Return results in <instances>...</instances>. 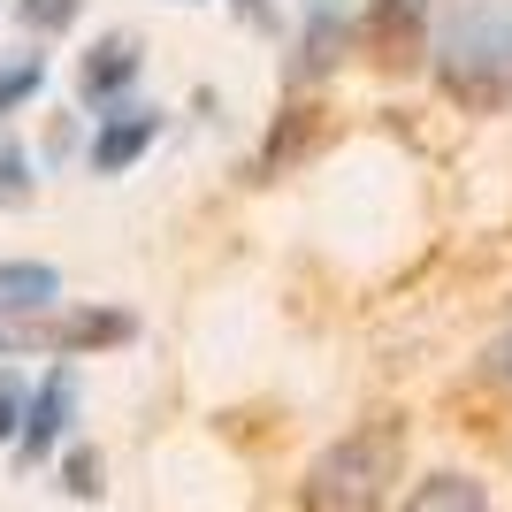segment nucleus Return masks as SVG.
<instances>
[{
	"label": "nucleus",
	"instance_id": "obj_1",
	"mask_svg": "<svg viewBox=\"0 0 512 512\" xmlns=\"http://www.w3.org/2000/svg\"><path fill=\"white\" fill-rule=\"evenodd\" d=\"M428 69L474 115L512 107V0H436Z\"/></svg>",
	"mask_w": 512,
	"mask_h": 512
},
{
	"label": "nucleus",
	"instance_id": "obj_2",
	"mask_svg": "<svg viewBox=\"0 0 512 512\" xmlns=\"http://www.w3.org/2000/svg\"><path fill=\"white\" fill-rule=\"evenodd\" d=\"M398 467H406V428L390 413L383 421H360V428H344L337 444L314 451V467L299 482V505L306 512H383Z\"/></svg>",
	"mask_w": 512,
	"mask_h": 512
},
{
	"label": "nucleus",
	"instance_id": "obj_3",
	"mask_svg": "<svg viewBox=\"0 0 512 512\" xmlns=\"http://www.w3.org/2000/svg\"><path fill=\"white\" fill-rule=\"evenodd\" d=\"M138 321L123 306H31V314H0V360L16 352H54V360H77V352H107V344H130Z\"/></svg>",
	"mask_w": 512,
	"mask_h": 512
},
{
	"label": "nucleus",
	"instance_id": "obj_4",
	"mask_svg": "<svg viewBox=\"0 0 512 512\" xmlns=\"http://www.w3.org/2000/svg\"><path fill=\"white\" fill-rule=\"evenodd\" d=\"M69 413H77V375L69 367H54L31 398H23V428H16V451L23 459H46V451L62 444V428H69Z\"/></svg>",
	"mask_w": 512,
	"mask_h": 512
},
{
	"label": "nucleus",
	"instance_id": "obj_5",
	"mask_svg": "<svg viewBox=\"0 0 512 512\" xmlns=\"http://www.w3.org/2000/svg\"><path fill=\"white\" fill-rule=\"evenodd\" d=\"M352 46V8L344 0H306V31H299V62H291V85L337 69V54Z\"/></svg>",
	"mask_w": 512,
	"mask_h": 512
},
{
	"label": "nucleus",
	"instance_id": "obj_6",
	"mask_svg": "<svg viewBox=\"0 0 512 512\" xmlns=\"http://www.w3.org/2000/svg\"><path fill=\"white\" fill-rule=\"evenodd\" d=\"M130 85H138V39H123V31H115V39H100V46L85 54L77 92H85V107H115Z\"/></svg>",
	"mask_w": 512,
	"mask_h": 512
},
{
	"label": "nucleus",
	"instance_id": "obj_7",
	"mask_svg": "<svg viewBox=\"0 0 512 512\" xmlns=\"http://www.w3.org/2000/svg\"><path fill=\"white\" fill-rule=\"evenodd\" d=\"M153 138H161V115H153V107H123V115H107L100 138H92V169H100V176H123Z\"/></svg>",
	"mask_w": 512,
	"mask_h": 512
},
{
	"label": "nucleus",
	"instance_id": "obj_8",
	"mask_svg": "<svg viewBox=\"0 0 512 512\" xmlns=\"http://www.w3.org/2000/svg\"><path fill=\"white\" fill-rule=\"evenodd\" d=\"M31 306H62V276L46 260H0V314H31Z\"/></svg>",
	"mask_w": 512,
	"mask_h": 512
},
{
	"label": "nucleus",
	"instance_id": "obj_9",
	"mask_svg": "<svg viewBox=\"0 0 512 512\" xmlns=\"http://www.w3.org/2000/svg\"><path fill=\"white\" fill-rule=\"evenodd\" d=\"M398 512H490V490H482L474 474H428Z\"/></svg>",
	"mask_w": 512,
	"mask_h": 512
},
{
	"label": "nucleus",
	"instance_id": "obj_10",
	"mask_svg": "<svg viewBox=\"0 0 512 512\" xmlns=\"http://www.w3.org/2000/svg\"><path fill=\"white\" fill-rule=\"evenodd\" d=\"M421 31H428V0H367V39L413 46Z\"/></svg>",
	"mask_w": 512,
	"mask_h": 512
},
{
	"label": "nucleus",
	"instance_id": "obj_11",
	"mask_svg": "<svg viewBox=\"0 0 512 512\" xmlns=\"http://www.w3.org/2000/svg\"><path fill=\"white\" fill-rule=\"evenodd\" d=\"M39 85H46V62H39V54H0V115H16Z\"/></svg>",
	"mask_w": 512,
	"mask_h": 512
},
{
	"label": "nucleus",
	"instance_id": "obj_12",
	"mask_svg": "<svg viewBox=\"0 0 512 512\" xmlns=\"http://www.w3.org/2000/svg\"><path fill=\"white\" fill-rule=\"evenodd\" d=\"M16 16L31 31H69V23L85 16V0H16Z\"/></svg>",
	"mask_w": 512,
	"mask_h": 512
},
{
	"label": "nucleus",
	"instance_id": "obj_13",
	"mask_svg": "<svg viewBox=\"0 0 512 512\" xmlns=\"http://www.w3.org/2000/svg\"><path fill=\"white\" fill-rule=\"evenodd\" d=\"M0 199H8V207H23V199H31V161H23L16 138H0Z\"/></svg>",
	"mask_w": 512,
	"mask_h": 512
},
{
	"label": "nucleus",
	"instance_id": "obj_14",
	"mask_svg": "<svg viewBox=\"0 0 512 512\" xmlns=\"http://www.w3.org/2000/svg\"><path fill=\"white\" fill-rule=\"evenodd\" d=\"M16 428H23V383L0 375V444H16Z\"/></svg>",
	"mask_w": 512,
	"mask_h": 512
},
{
	"label": "nucleus",
	"instance_id": "obj_15",
	"mask_svg": "<svg viewBox=\"0 0 512 512\" xmlns=\"http://www.w3.org/2000/svg\"><path fill=\"white\" fill-rule=\"evenodd\" d=\"M490 375H497V383H512V321L490 337Z\"/></svg>",
	"mask_w": 512,
	"mask_h": 512
},
{
	"label": "nucleus",
	"instance_id": "obj_16",
	"mask_svg": "<svg viewBox=\"0 0 512 512\" xmlns=\"http://www.w3.org/2000/svg\"><path fill=\"white\" fill-rule=\"evenodd\" d=\"M92 474H100V467H92V451H69V490H77V497H92V490H100Z\"/></svg>",
	"mask_w": 512,
	"mask_h": 512
},
{
	"label": "nucleus",
	"instance_id": "obj_17",
	"mask_svg": "<svg viewBox=\"0 0 512 512\" xmlns=\"http://www.w3.org/2000/svg\"><path fill=\"white\" fill-rule=\"evenodd\" d=\"M230 8L253 23V31H276V0H230Z\"/></svg>",
	"mask_w": 512,
	"mask_h": 512
},
{
	"label": "nucleus",
	"instance_id": "obj_18",
	"mask_svg": "<svg viewBox=\"0 0 512 512\" xmlns=\"http://www.w3.org/2000/svg\"><path fill=\"white\" fill-rule=\"evenodd\" d=\"M184 8H192V0H184Z\"/></svg>",
	"mask_w": 512,
	"mask_h": 512
}]
</instances>
